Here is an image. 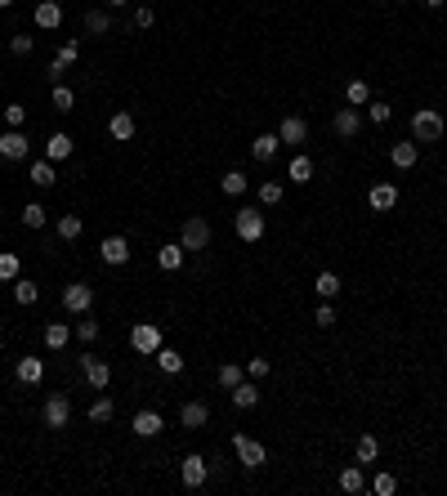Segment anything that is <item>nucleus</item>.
I'll use <instances>...</instances> for the list:
<instances>
[{
	"label": "nucleus",
	"instance_id": "obj_1",
	"mask_svg": "<svg viewBox=\"0 0 447 496\" xmlns=\"http://www.w3.org/2000/svg\"><path fill=\"white\" fill-rule=\"evenodd\" d=\"M411 139L416 143H438L443 139V112L438 108H421L411 117Z\"/></svg>",
	"mask_w": 447,
	"mask_h": 496
},
{
	"label": "nucleus",
	"instance_id": "obj_2",
	"mask_svg": "<svg viewBox=\"0 0 447 496\" xmlns=\"http://www.w3.org/2000/svg\"><path fill=\"white\" fill-rule=\"evenodd\" d=\"M161 344H165V336H161V326H157V322H135V326H130V349H135V353L153 358Z\"/></svg>",
	"mask_w": 447,
	"mask_h": 496
},
{
	"label": "nucleus",
	"instance_id": "obj_3",
	"mask_svg": "<svg viewBox=\"0 0 447 496\" xmlns=\"http://www.w3.org/2000/svg\"><path fill=\"white\" fill-rule=\"evenodd\" d=\"M179 242H184V251H206L210 246V224L202 215H188L184 228H179Z\"/></svg>",
	"mask_w": 447,
	"mask_h": 496
},
{
	"label": "nucleus",
	"instance_id": "obj_4",
	"mask_svg": "<svg viewBox=\"0 0 447 496\" xmlns=\"http://www.w3.org/2000/svg\"><path fill=\"white\" fill-rule=\"evenodd\" d=\"M206 474H210V465H206V456H197V452H188L184 460H179V478H184V487H188V492H197V487H206Z\"/></svg>",
	"mask_w": 447,
	"mask_h": 496
},
{
	"label": "nucleus",
	"instance_id": "obj_5",
	"mask_svg": "<svg viewBox=\"0 0 447 496\" xmlns=\"http://www.w3.org/2000/svg\"><path fill=\"white\" fill-rule=\"evenodd\" d=\"M233 448H237V460L246 470H260L264 460H269V452H264V443H255L251 434H233Z\"/></svg>",
	"mask_w": 447,
	"mask_h": 496
},
{
	"label": "nucleus",
	"instance_id": "obj_6",
	"mask_svg": "<svg viewBox=\"0 0 447 496\" xmlns=\"http://www.w3.org/2000/svg\"><path fill=\"white\" fill-rule=\"evenodd\" d=\"M63 309H68V313H90V309H94V286H90V282L63 286Z\"/></svg>",
	"mask_w": 447,
	"mask_h": 496
},
{
	"label": "nucleus",
	"instance_id": "obj_7",
	"mask_svg": "<svg viewBox=\"0 0 447 496\" xmlns=\"http://www.w3.org/2000/svg\"><path fill=\"white\" fill-rule=\"evenodd\" d=\"M233 224H237V237H242V242H260V237H264V215H260L255 206H242Z\"/></svg>",
	"mask_w": 447,
	"mask_h": 496
},
{
	"label": "nucleus",
	"instance_id": "obj_8",
	"mask_svg": "<svg viewBox=\"0 0 447 496\" xmlns=\"http://www.w3.org/2000/svg\"><path fill=\"white\" fill-rule=\"evenodd\" d=\"M27 153H31V139L23 130H5V135H0V157L5 161H23Z\"/></svg>",
	"mask_w": 447,
	"mask_h": 496
},
{
	"label": "nucleus",
	"instance_id": "obj_9",
	"mask_svg": "<svg viewBox=\"0 0 447 496\" xmlns=\"http://www.w3.org/2000/svg\"><path fill=\"white\" fill-rule=\"evenodd\" d=\"M68 420H72V403L63 398V393L45 398V425H49V429H68Z\"/></svg>",
	"mask_w": 447,
	"mask_h": 496
},
{
	"label": "nucleus",
	"instance_id": "obj_10",
	"mask_svg": "<svg viewBox=\"0 0 447 496\" xmlns=\"http://www.w3.org/2000/svg\"><path fill=\"white\" fill-rule=\"evenodd\" d=\"M331 130H336L340 139H354L358 130H362V112L358 108H340L336 117H331Z\"/></svg>",
	"mask_w": 447,
	"mask_h": 496
},
{
	"label": "nucleus",
	"instance_id": "obj_11",
	"mask_svg": "<svg viewBox=\"0 0 447 496\" xmlns=\"http://www.w3.org/2000/svg\"><path fill=\"white\" fill-rule=\"evenodd\" d=\"M81 371H86V385L90 389H108V380H112V367L108 362H98V358H81Z\"/></svg>",
	"mask_w": 447,
	"mask_h": 496
},
{
	"label": "nucleus",
	"instance_id": "obj_12",
	"mask_svg": "<svg viewBox=\"0 0 447 496\" xmlns=\"http://www.w3.org/2000/svg\"><path fill=\"white\" fill-rule=\"evenodd\" d=\"M98 259L117 269V264L130 259V242H125V237H103V246H98Z\"/></svg>",
	"mask_w": 447,
	"mask_h": 496
},
{
	"label": "nucleus",
	"instance_id": "obj_13",
	"mask_svg": "<svg viewBox=\"0 0 447 496\" xmlns=\"http://www.w3.org/2000/svg\"><path fill=\"white\" fill-rule=\"evenodd\" d=\"M130 429H135V434L139 438H157L161 434V429H165V420H161V411H139V416H135V425H130Z\"/></svg>",
	"mask_w": 447,
	"mask_h": 496
},
{
	"label": "nucleus",
	"instance_id": "obj_14",
	"mask_svg": "<svg viewBox=\"0 0 447 496\" xmlns=\"http://www.w3.org/2000/svg\"><path fill=\"white\" fill-rule=\"evenodd\" d=\"M277 139H282V143H304V139H309V121H304V117H282V125H277Z\"/></svg>",
	"mask_w": 447,
	"mask_h": 496
},
{
	"label": "nucleus",
	"instance_id": "obj_15",
	"mask_svg": "<svg viewBox=\"0 0 447 496\" xmlns=\"http://www.w3.org/2000/svg\"><path fill=\"white\" fill-rule=\"evenodd\" d=\"M14 376H19V385H41V380H45V362L41 358H19Z\"/></svg>",
	"mask_w": 447,
	"mask_h": 496
},
{
	"label": "nucleus",
	"instance_id": "obj_16",
	"mask_svg": "<svg viewBox=\"0 0 447 496\" xmlns=\"http://www.w3.org/2000/svg\"><path fill=\"white\" fill-rule=\"evenodd\" d=\"M63 23V5H58V0H41V5H36V27L41 31H54Z\"/></svg>",
	"mask_w": 447,
	"mask_h": 496
},
{
	"label": "nucleus",
	"instance_id": "obj_17",
	"mask_svg": "<svg viewBox=\"0 0 447 496\" xmlns=\"http://www.w3.org/2000/svg\"><path fill=\"white\" fill-rule=\"evenodd\" d=\"M27 179H31V184H36V188H54V184H58V175H54V161H49V157H41V161H31V170H27Z\"/></svg>",
	"mask_w": 447,
	"mask_h": 496
},
{
	"label": "nucleus",
	"instance_id": "obj_18",
	"mask_svg": "<svg viewBox=\"0 0 447 496\" xmlns=\"http://www.w3.org/2000/svg\"><path fill=\"white\" fill-rule=\"evenodd\" d=\"M179 420H184V429H202L206 420H210V407L206 403H184V407H179Z\"/></svg>",
	"mask_w": 447,
	"mask_h": 496
},
{
	"label": "nucleus",
	"instance_id": "obj_19",
	"mask_svg": "<svg viewBox=\"0 0 447 496\" xmlns=\"http://www.w3.org/2000/svg\"><path fill=\"white\" fill-rule=\"evenodd\" d=\"M389 161L399 165V170H411V165L421 161V148H416V139H411V143H394V148H389Z\"/></svg>",
	"mask_w": 447,
	"mask_h": 496
},
{
	"label": "nucleus",
	"instance_id": "obj_20",
	"mask_svg": "<svg viewBox=\"0 0 447 496\" xmlns=\"http://www.w3.org/2000/svg\"><path fill=\"white\" fill-rule=\"evenodd\" d=\"M45 157H49V161H68V157H72V135L54 130V135L45 139Z\"/></svg>",
	"mask_w": 447,
	"mask_h": 496
},
{
	"label": "nucleus",
	"instance_id": "obj_21",
	"mask_svg": "<svg viewBox=\"0 0 447 496\" xmlns=\"http://www.w3.org/2000/svg\"><path fill=\"white\" fill-rule=\"evenodd\" d=\"M394 202H399V188H394V184H376L367 192V206L371 210H394Z\"/></svg>",
	"mask_w": 447,
	"mask_h": 496
},
{
	"label": "nucleus",
	"instance_id": "obj_22",
	"mask_svg": "<svg viewBox=\"0 0 447 496\" xmlns=\"http://www.w3.org/2000/svg\"><path fill=\"white\" fill-rule=\"evenodd\" d=\"M340 492H344V496H358V492H367V474H362V465H349V470H340Z\"/></svg>",
	"mask_w": 447,
	"mask_h": 496
},
{
	"label": "nucleus",
	"instance_id": "obj_23",
	"mask_svg": "<svg viewBox=\"0 0 447 496\" xmlns=\"http://www.w3.org/2000/svg\"><path fill=\"white\" fill-rule=\"evenodd\" d=\"M108 135L117 139V143L135 139V117H130V112H112V121H108Z\"/></svg>",
	"mask_w": 447,
	"mask_h": 496
},
{
	"label": "nucleus",
	"instance_id": "obj_24",
	"mask_svg": "<svg viewBox=\"0 0 447 496\" xmlns=\"http://www.w3.org/2000/svg\"><path fill=\"white\" fill-rule=\"evenodd\" d=\"M184 255H188V251H184V242H170V246H161V251H157V264H161L165 273H175L179 264H184Z\"/></svg>",
	"mask_w": 447,
	"mask_h": 496
},
{
	"label": "nucleus",
	"instance_id": "obj_25",
	"mask_svg": "<svg viewBox=\"0 0 447 496\" xmlns=\"http://www.w3.org/2000/svg\"><path fill=\"white\" fill-rule=\"evenodd\" d=\"M153 358H157V367H161L165 376H179V371H184V353H179V349H165V344H161Z\"/></svg>",
	"mask_w": 447,
	"mask_h": 496
},
{
	"label": "nucleus",
	"instance_id": "obj_26",
	"mask_svg": "<svg viewBox=\"0 0 447 496\" xmlns=\"http://www.w3.org/2000/svg\"><path fill=\"white\" fill-rule=\"evenodd\" d=\"M282 148V139L277 135H255V143H251V157L255 161H273V153Z\"/></svg>",
	"mask_w": 447,
	"mask_h": 496
},
{
	"label": "nucleus",
	"instance_id": "obj_27",
	"mask_svg": "<svg viewBox=\"0 0 447 496\" xmlns=\"http://www.w3.org/2000/svg\"><path fill=\"white\" fill-rule=\"evenodd\" d=\"M86 31H90V36H108V31H112V14L108 9H90L86 14Z\"/></svg>",
	"mask_w": 447,
	"mask_h": 496
},
{
	"label": "nucleus",
	"instance_id": "obj_28",
	"mask_svg": "<svg viewBox=\"0 0 447 496\" xmlns=\"http://www.w3.org/2000/svg\"><path fill=\"white\" fill-rule=\"evenodd\" d=\"M287 179H295V184H309V179H313V161H309L304 153H295L291 165H287Z\"/></svg>",
	"mask_w": 447,
	"mask_h": 496
},
{
	"label": "nucleus",
	"instance_id": "obj_29",
	"mask_svg": "<svg viewBox=\"0 0 447 496\" xmlns=\"http://www.w3.org/2000/svg\"><path fill=\"white\" fill-rule=\"evenodd\" d=\"M228 393H233L237 407H255V403H260V385H255V380H242V385H233Z\"/></svg>",
	"mask_w": 447,
	"mask_h": 496
},
{
	"label": "nucleus",
	"instance_id": "obj_30",
	"mask_svg": "<svg viewBox=\"0 0 447 496\" xmlns=\"http://www.w3.org/2000/svg\"><path fill=\"white\" fill-rule=\"evenodd\" d=\"M68 340H72V326L68 322H49L45 326V349H63Z\"/></svg>",
	"mask_w": 447,
	"mask_h": 496
},
{
	"label": "nucleus",
	"instance_id": "obj_31",
	"mask_svg": "<svg viewBox=\"0 0 447 496\" xmlns=\"http://www.w3.org/2000/svg\"><path fill=\"white\" fill-rule=\"evenodd\" d=\"M354 456H358V465H371V460L380 456V438H376V434H362L358 448H354Z\"/></svg>",
	"mask_w": 447,
	"mask_h": 496
},
{
	"label": "nucleus",
	"instance_id": "obj_32",
	"mask_svg": "<svg viewBox=\"0 0 447 496\" xmlns=\"http://www.w3.org/2000/svg\"><path fill=\"white\" fill-rule=\"evenodd\" d=\"M14 300H19V304H36L41 300V286L31 282V277H14Z\"/></svg>",
	"mask_w": 447,
	"mask_h": 496
},
{
	"label": "nucleus",
	"instance_id": "obj_33",
	"mask_svg": "<svg viewBox=\"0 0 447 496\" xmlns=\"http://www.w3.org/2000/svg\"><path fill=\"white\" fill-rule=\"evenodd\" d=\"M313 291H318L322 300H336V295H340V277L327 269V273H318V277H313Z\"/></svg>",
	"mask_w": 447,
	"mask_h": 496
},
{
	"label": "nucleus",
	"instance_id": "obj_34",
	"mask_svg": "<svg viewBox=\"0 0 447 496\" xmlns=\"http://www.w3.org/2000/svg\"><path fill=\"white\" fill-rule=\"evenodd\" d=\"M14 277H23V259L14 251H0V282H14Z\"/></svg>",
	"mask_w": 447,
	"mask_h": 496
},
{
	"label": "nucleus",
	"instance_id": "obj_35",
	"mask_svg": "<svg viewBox=\"0 0 447 496\" xmlns=\"http://www.w3.org/2000/svg\"><path fill=\"white\" fill-rule=\"evenodd\" d=\"M81 233H86V224H81V215H63V219H58V237H63V242H76Z\"/></svg>",
	"mask_w": 447,
	"mask_h": 496
},
{
	"label": "nucleus",
	"instance_id": "obj_36",
	"mask_svg": "<svg viewBox=\"0 0 447 496\" xmlns=\"http://www.w3.org/2000/svg\"><path fill=\"white\" fill-rule=\"evenodd\" d=\"M242 380H246V367H237V362H224V367H220V385H224V389L242 385Z\"/></svg>",
	"mask_w": 447,
	"mask_h": 496
},
{
	"label": "nucleus",
	"instance_id": "obj_37",
	"mask_svg": "<svg viewBox=\"0 0 447 496\" xmlns=\"http://www.w3.org/2000/svg\"><path fill=\"white\" fill-rule=\"evenodd\" d=\"M282 202V184H277V179H264L260 184V206H277Z\"/></svg>",
	"mask_w": 447,
	"mask_h": 496
},
{
	"label": "nucleus",
	"instance_id": "obj_38",
	"mask_svg": "<svg viewBox=\"0 0 447 496\" xmlns=\"http://www.w3.org/2000/svg\"><path fill=\"white\" fill-rule=\"evenodd\" d=\"M344 98H349V108H362L371 98V90H367V81H349V90H344Z\"/></svg>",
	"mask_w": 447,
	"mask_h": 496
},
{
	"label": "nucleus",
	"instance_id": "obj_39",
	"mask_svg": "<svg viewBox=\"0 0 447 496\" xmlns=\"http://www.w3.org/2000/svg\"><path fill=\"white\" fill-rule=\"evenodd\" d=\"M49 103H54V112H72V103H76V94H72L68 86H54V94H49Z\"/></svg>",
	"mask_w": 447,
	"mask_h": 496
},
{
	"label": "nucleus",
	"instance_id": "obj_40",
	"mask_svg": "<svg viewBox=\"0 0 447 496\" xmlns=\"http://www.w3.org/2000/svg\"><path fill=\"white\" fill-rule=\"evenodd\" d=\"M112 416H117V407H112V398H98V403L90 407V420H94V425H108Z\"/></svg>",
	"mask_w": 447,
	"mask_h": 496
},
{
	"label": "nucleus",
	"instance_id": "obj_41",
	"mask_svg": "<svg viewBox=\"0 0 447 496\" xmlns=\"http://www.w3.org/2000/svg\"><path fill=\"white\" fill-rule=\"evenodd\" d=\"M220 184H224V192H228V197H242V192H246V175H242V170H228Z\"/></svg>",
	"mask_w": 447,
	"mask_h": 496
},
{
	"label": "nucleus",
	"instance_id": "obj_42",
	"mask_svg": "<svg viewBox=\"0 0 447 496\" xmlns=\"http://www.w3.org/2000/svg\"><path fill=\"white\" fill-rule=\"evenodd\" d=\"M23 224H27V228H45V206H41V202H27V206H23Z\"/></svg>",
	"mask_w": 447,
	"mask_h": 496
},
{
	"label": "nucleus",
	"instance_id": "obj_43",
	"mask_svg": "<svg viewBox=\"0 0 447 496\" xmlns=\"http://www.w3.org/2000/svg\"><path fill=\"white\" fill-rule=\"evenodd\" d=\"M76 336H81V344H94V340H98V322H90L86 313H81V322H76Z\"/></svg>",
	"mask_w": 447,
	"mask_h": 496
},
{
	"label": "nucleus",
	"instance_id": "obj_44",
	"mask_svg": "<svg viewBox=\"0 0 447 496\" xmlns=\"http://www.w3.org/2000/svg\"><path fill=\"white\" fill-rule=\"evenodd\" d=\"M23 121H27V108H23V103H9V108H5V125H9V130H23Z\"/></svg>",
	"mask_w": 447,
	"mask_h": 496
},
{
	"label": "nucleus",
	"instance_id": "obj_45",
	"mask_svg": "<svg viewBox=\"0 0 447 496\" xmlns=\"http://www.w3.org/2000/svg\"><path fill=\"white\" fill-rule=\"evenodd\" d=\"M371 492H376V496H394V492H399V483H394V474H376Z\"/></svg>",
	"mask_w": 447,
	"mask_h": 496
},
{
	"label": "nucleus",
	"instance_id": "obj_46",
	"mask_svg": "<svg viewBox=\"0 0 447 496\" xmlns=\"http://www.w3.org/2000/svg\"><path fill=\"white\" fill-rule=\"evenodd\" d=\"M246 376H251V380H264V376H269V358H251V362H246Z\"/></svg>",
	"mask_w": 447,
	"mask_h": 496
},
{
	"label": "nucleus",
	"instance_id": "obj_47",
	"mask_svg": "<svg viewBox=\"0 0 447 496\" xmlns=\"http://www.w3.org/2000/svg\"><path fill=\"white\" fill-rule=\"evenodd\" d=\"M367 117H371L376 125H385V121L394 117V108H389V103H371V108H367Z\"/></svg>",
	"mask_w": 447,
	"mask_h": 496
},
{
	"label": "nucleus",
	"instance_id": "obj_48",
	"mask_svg": "<svg viewBox=\"0 0 447 496\" xmlns=\"http://www.w3.org/2000/svg\"><path fill=\"white\" fill-rule=\"evenodd\" d=\"M9 49H14L19 58H27V54H31V36H9Z\"/></svg>",
	"mask_w": 447,
	"mask_h": 496
},
{
	"label": "nucleus",
	"instance_id": "obj_49",
	"mask_svg": "<svg viewBox=\"0 0 447 496\" xmlns=\"http://www.w3.org/2000/svg\"><path fill=\"white\" fill-rule=\"evenodd\" d=\"M58 58H63V63H76V58H81V41H68V45L58 49Z\"/></svg>",
	"mask_w": 447,
	"mask_h": 496
},
{
	"label": "nucleus",
	"instance_id": "obj_50",
	"mask_svg": "<svg viewBox=\"0 0 447 496\" xmlns=\"http://www.w3.org/2000/svg\"><path fill=\"white\" fill-rule=\"evenodd\" d=\"M313 322H318V326H336V309H331V304H322V309H318V318H313Z\"/></svg>",
	"mask_w": 447,
	"mask_h": 496
},
{
	"label": "nucleus",
	"instance_id": "obj_51",
	"mask_svg": "<svg viewBox=\"0 0 447 496\" xmlns=\"http://www.w3.org/2000/svg\"><path fill=\"white\" fill-rule=\"evenodd\" d=\"M135 27H153V9H148V5L135 9Z\"/></svg>",
	"mask_w": 447,
	"mask_h": 496
},
{
	"label": "nucleus",
	"instance_id": "obj_52",
	"mask_svg": "<svg viewBox=\"0 0 447 496\" xmlns=\"http://www.w3.org/2000/svg\"><path fill=\"white\" fill-rule=\"evenodd\" d=\"M63 72H68V63H63V58H54V63H49V81H58Z\"/></svg>",
	"mask_w": 447,
	"mask_h": 496
},
{
	"label": "nucleus",
	"instance_id": "obj_53",
	"mask_svg": "<svg viewBox=\"0 0 447 496\" xmlns=\"http://www.w3.org/2000/svg\"><path fill=\"white\" fill-rule=\"evenodd\" d=\"M425 5H429V9H443V5H447V0H425Z\"/></svg>",
	"mask_w": 447,
	"mask_h": 496
},
{
	"label": "nucleus",
	"instance_id": "obj_54",
	"mask_svg": "<svg viewBox=\"0 0 447 496\" xmlns=\"http://www.w3.org/2000/svg\"><path fill=\"white\" fill-rule=\"evenodd\" d=\"M0 9H14V0H0Z\"/></svg>",
	"mask_w": 447,
	"mask_h": 496
},
{
	"label": "nucleus",
	"instance_id": "obj_55",
	"mask_svg": "<svg viewBox=\"0 0 447 496\" xmlns=\"http://www.w3.org/2000/svg\"><path fill=\"white\" fill-rule=\"evenodd\" d=\"M108 5H130V0H108Z\"/></svg>",
	"mask_w": 447,
	"mask_h": 496
}]
</instances>
